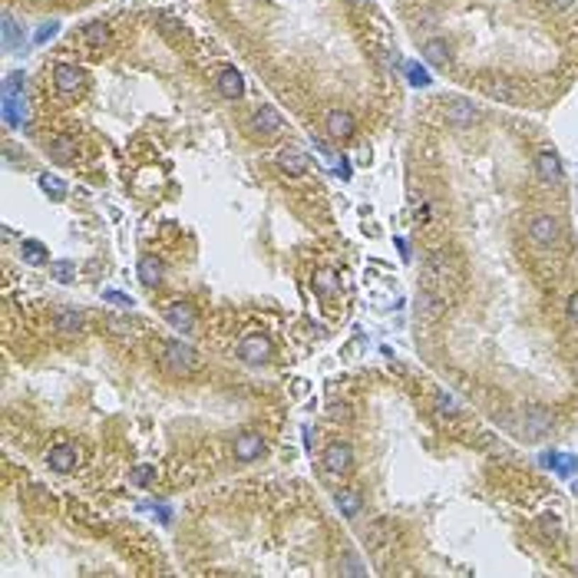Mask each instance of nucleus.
<instances>
[{
	"label": "nucleus",
	"instance_id": "f257e3e1",
	"mask_svg": "<svg viewBox=\"0 0 578 578\" xmlns=\"http://www.w3.org/2000/svg\"><path fill=\"white\" fill-rule=\"evenodd\" d=\"M162 364L169 367L172 374H195V370H199V354L192 350V344H182V340H165Z\"/></svg>",
	"mask_w": 578,
	"mask_h": 578
},
{
	"label": "nucleus",
	"instance_id": "f03ea898",
	"mask_svg": "<svg viewBox=\"0 0 578 578\" xmlns=\"http://www.w3.org/2000/svg\"><path fill=\"white\" fill-rule=\"evenodd\" d=\"M522 420H526V440H542V436L552 430V423H555V416H552L549 406H542V404H529L526 406V413H522Z\"/></svg>",
	"mask_w": 578,
	"mask_h": 578
},
{
	"label": "nucleus",
	"instance_id": "7ed1b4c3",
	"mask_svg": "<svg viewBox=\"0 0 578 578\" xmlns=\"http://www.w3.org/2000/svg\"><path fill=\"white\" fill-rule=\"evenodd\" d=\"M529 238L539 245V248H552V245H559L562 238V225L552 218V215H535L529 225Z\"/></svg>",
	"mask_w": 578,
	"mask_h": 578
},
{
	"label": "nucleus",
	"instance_id": "20e7f679",
	"mask_svg": "<svg viewBox=\"0 0 578 578\" xmlns=\"http://www.w3.org/2000/svg\"><path fill=\"white\" fill-rule=\"evenodd\" d=\"M238 357L245 360V364H251V367L265 364V360L271 357V340L265 338V334H248V338L238 344Z\"/></svg>",
	"mask_w": 578,
	"mask_h": 578
},
{
	"label": "nucleus",
	"instance_id": "39448f33",
	"mask_svg": "<svg viewBox=\"0 0 578 578\" xmlns=\"http://www.w3.org/2000/svg\"><path fill=\"white\" fill-rule=\"evenodd\" d=\"M83 70L73 67V63H57L53 67V87L63 93V96H73V93H79L83 89Z\"/></svg>",
	"mask_w": 578,
	"mask_h": 578
},
{
	"label": "nucleus",
	"instance_id": "423d86ee",
	"mask_svg": "<svg viewBox=\"0 0 578 578\" xmlns=\"http://www.w3.org/2000/svg\"><path fill=\"white\" fill-rule=\"evenodd\" d=\"M281 129H284V119H281V113L274 106H261L258 113L251 116V133H255V135L271 139V135H278Z\"/></svg>",
	"mask_w": 578,
	"mask_h": 578
},
{
	"label": "nucleus",
	"instance_id": "0eeeda50",
	"mask_svg": "<svg viewBox=\"0 0 578 578\" xmlns=\"http://www.w3.org/2000/svg\"><path fill=\"white\" fill-rule=\"evenodd\" d=\"M350 462H354V450L347 443H330L328 450H324V469H328L330 476H344V472L350 469Z\"/></svg>",
	"mask_w": 578,
	"mask_h": 578
},
{
	"label": "nucleus",
	"instance_id": "6e6552de",
	"mask_svg": "<svg viewBox=\"0 0 578 578\" xmlns=\"http://www.w3.org/2000/svg\"><path fill=\"white\" fill-rule=\"evenodd\" d=\"M278 169L284 175H291V179H298V175L308 172V152L298 149V145H284L278 152Z\"/></svg>",
	"mask_w": 578,
	"mask_h": 578
},
{
	"label": "nucleus",
	"instance_id": "1a4fd4ad",
	"mask_svg": "<svg viewBox=\"0 0 578 578\" xmlns=\"http://www.w3.org/2000/svg\"><path fill=\"white\" fill-rule=\"evenodd\" d=\"M231 453H235V460H238V462L258 460V456H265V436H261V433H241V436H235Z\"/></svg>",
	"mask_w": 578,
	"mask_h": 578
},
{
	"label": "nucleus",
	"instance_id": "9d476101",
	"mask_svg": "<svg viewBox=\"0 0 578 578\" xmlns=\"http://www.w3.org/2000/svg\"><path fill=\"white\" fill-rule=\"evenodd\" d=\"M47 462H50V469L53 472H73L77 469V462H79V450L77 446H70V443H60L47 453Z\"/></svg>",
	"mask_w": 578,
	"mask_h": 578
},
{
	"label": "nucleus",
	"instance_id": "9b49d317",
	"mask_svg": "<svg viewBox=\"0 0 578 578\" xmlns=\"http://www.w3.org/2000/svg\"><path fill=\"white\" fill-rule=\"evenodd\" d=\"M479 119V109L472 106L469 99H453L450 106H446V123L456 126V129H466V126H472Z\"/></svg>",
	"mask_w": 578,
	"mask_h": 578
},
{
	"label": "nucleus",
	"instance_id": "f8f14e48",
	"mask_svg": "<svg viewBox=\"0 0 578 578\" xmlns=\"http://www.w3.org/2000/svg\"><path fill=\"white\" fill-rule=\"evenodd\" d=\"M535 175L545 185H559L562 182V162L555 152H539L535 155Z\"/></svg>",
	"mask_w": 578,
	"mask_h": 578
},
{
	"label": "nucleus",
	"instance_id": "ddd939ff",
	"mask_svg": "<svg viewBox=\"0 0 578 578\" xmlns=\"http://www.w3.org/2000/svg\"><path fill=\"white\" fill-rule=\"evenodd\" d=\"M165 321H169L175 330L189 334V330L195 328V311H192V304H182V301L169 304V308H165Z\"/></svg>",
	"mask_w": 578,
	"mask_h": 578
},
{
	"label": "nucleus",
	"instance_id": "4468645a",
	"mask_svg": "<svg viewBox=\"0 0 578 578\" xmlns=\"http://www.w3.org/2000/svg\"><path fill=\"white\" fill-rule=\"evenodd\" d=\"M218 93H222L225 99H241L245 96V79H241V73L235 67H225L222 73H218Z\"/></svg>",
	"mask_w": 578,
	"mask_h": 578
},
{
	"label": "nucleus",
	"instance_id": "2eb2a0df",
	"mask_svg": "<svg viewBox=\"0 0 578 578\" xmlns=\"http://www.w3.org/2000/svg\"><path fill=\"white\" fill-rule=\"evenodd\" d=\"M135 271H139V281H143L145 288H159L162 284V261L152 258V255H143L139 265H135Z\"/></svg>",
	"mask_w": 578,
	"mask_h": 578
},
{
	"label": "nucleus",
	"instance_id": "dca6fc26",
	"mask_svg": "<svg viewBox=\"0 0 578 578\" xmlns=\"http://www.w3.org/2000/svg\"><path fill=\"white\" fill-rule=\"evenodd\" d=\"M47 152L57 165H70L77 159V143H73V135H57V139L47 145Z\"/></svg>",
	"mask_w": 578,
	"mask_h": 578
},
{
	"label": "nucleus",
	"instance_id": "f3484780",
	"mask_svg": "<svg viewBox=\"0 0 578 578\" xmlns=\"http://www.w3.org/2000/svg\"><path fill=\"white\" fill-rule=\"evenodd\" d=\"M423 60L430 63V67H440V70L450 67V60H453L450 57V43H446V40H426L423 43Z\"/></svg>",
	"mask_w": 578,
	"mask_h": 578
},
{
	"label": "nucleus",
	"instance_id": "a211bd4d",
	"mask_svg": "<svg viewBox=\"0 0 578 578\" xmlns=\"http://www.w3.org/2000/svg\"><path fill=\"white\" fill-rule=\"evenodd\" d=\"M328 133L334 135V139H347V135H354V116L344 113V109H334V113H328Z\"/></svg>",
	"mask_w": 578,
	"mask_h": 578
},
{
	"label": "nucleus",
	"instance_id": "6ab92c4d",
	"mask_svg": "<svg viewBox=\"0 0 578 578\" xmlns=\"http://www.w3.org/2000/svg\"><path fill=\"white\" fill-rule=\"evenodd\" d=\"M314 291H318L321 298H334L340 291V278L334 268H318L314 271Z\"/></svg>",
	"mask_w": 578,
	"mask_h": 578
},
{
	"label": "nucleus",
	"instance_id": "aec40b11",
	"mask_svg": "<svg viewBox=\"0 0 578 578\" xmlns=\"http://www.w3.org/2000/svg\"><path fill=\"white\" fill-rule=\"evenodd\" d=\"M57 330L63 334V338H77L79 330H83V314L79 311H60L57 314Z\"/></svg>",
	"mask_w": 578,
	"mask_h": 578
},
{
	"label": "nucleus",
	"instance_id": "412c9836",
	"mask_svg": "<svg viewBox=\"0 0 578 578\" xmlns=\"http://www.w3.org/2000/svg\"><path fill=\"white\" fill-rule=\"evenodd\" d=\"M20 255H23V265H33V268H40V265H47V261H50L47 248H43L40 241H33V238H23Z\"/></svg>",
	"mask_w": 578,
	"mask_h": 578
},
{
	"label": "nucleus",
	"instance_id": "4be33fe9",
	"mask_svg": "<svg viewBox=\"0 0 578 578\" xmlns=\"http://www.w3.org/2000/svg\"><path fill=\"white\" fill-rule=\"evenodd\" d=\"M334 502H338V509H340V516H347V519H354L357 512H360V492L357 489H340L338 496H334Z\"/></svg>",
	"mask_w": 578,
	"mask_h": 578
},
{
	"label": "nucleus",
	"instance_id": "5701e85b",
	"mask_svg": "<svg viewBox=\"0 0 578 578\" xmlns=\"http://www.w3.org/2000/svg\"><path fill=\"white\" fill-rule=\"evenodd\" d=\"M37 182H40V189H43V192H47L50 199H53V202H63V195H67V189H63V182H60L57 175L43 172V175H40V179H37Z\"/></svg>",
	"mask_w": 578,
	"mask_h": 578
},
{
	"label": "nucleus",
	"instance_id": "b1692460",
	"mask_svg": "<svg viewBox=\"0 0 578 578\" xmlns=\"http://www.w3.org/2000/svg\"><path fill=\"white\" fill-rule=\"evenodd\" d=\"M83 37H87V43L93 50H99V47H106V40H109V30L103 27V23H89L87 30H83Z\"/></svg>",
	"mask_w": 578,
	"mask_h": 578
},
{
	"label": "nucleus",
	"instance_id": "393cba45",
	"mask_svg": "<svg viewBox=\"0 0 578 578\" xmlns=\"http://www.w3.org/2000/svg\"><path fill=\"white\" fill-rule=\"evenodd\" d=\"M50 271H53V278H57L60 284H70V281L77 278V265H73V261H53Z\"/></svg>",
	"mask_w": 578,
	"mask_h": 578
},
{
	"label": "nucleus",
	"instance_id": "a878e982",
	"mask_svg": "<svg viewBox=\"0 0 578 578\" xmlns=\"http://www.w3.org/2000/svg\"><path fill=\"white\" fill-rule=\"evenodd\" d=\"M152 479H155V466H149V462H143V466L133 469V486H139V489H145Z\"/></svg>",
	"mask_w": 578,
	"mask_h": 578
},
{
	"label": "nucleus",
	"instance_id": "bb28decb",
	"mask_svg": "<svg viewBox=\"0 0 578 578\" xmlns=\"http://www.w3.org/2000/svg\"><path fill=\"white\" fill-rule=\"evenodd\" d=\"M486 93H489L492 99H506V103H512V99H516V89L506 87L502 79H499V83H486Z\"/></svg>",
	"mask_w": 578,
	"mask_h": 578
},
{
	"label": "nucleus",
	"instance_id": "cd10ccee",
	"mask_svg": "<svg viewBox=\"0 0 578 578\" xmlns=\"http://www.w3.org/2000/svg\"><path fill=\"white\" fill-rule=\"evenodd\" d=\"M436 406H440L443 413H450V416L460 413V400H456L453 394H446V390H440V394H436Z\"/></svg>",
	"mask_w": 578,
	"mask_h": 578
},
{
	"label": "nucleus",
	"instance_id": "c85d7f7f",
	"mask_svg": "<svg viewBox=\"0 0 578 578\" xmlns=\"http://www.w3.org/2000/svg\"><path fill=\"white\" fill-rule=\"evenodd\" d=\"M406 77H410L413 87H430V73H426L420 63H410V67H406Z\"/></svg>",
	"mask_w": 578,
	"mask_h": 578
},
{
	"label": "nucleus",
	"instance_id": "c756f323",
	"mask_svg": "<svg viewBox=\"0 0 578 578\" xmlns=\"http://www.w3.org/2000/svg\"><path fill=\"white\" fill-rule=\"evenodd\" d=\"M4 47H7V50L17 47V23H13V17H10V13H4Z\"/></svg>",
	"mask_w": 578,
	"mask_h": 578
},
{
	"label": "nucleus",
	"instance_id": "7c9ffc66",
	"mask_svg": "<svg viewBox=\"0 0 578 578\" xmlns=\"http://www.w3.org/2000/svg\"><path fill=\"white\" fill-rule=\"evenodd\" d=\"M57 30H60V23L57 20H50V23H43V27L33 33V43H47V40H53L57 37Z\"/></svg>",
	"mask_w": 578,
	"mask_h": 578
},
{
	"label": "nucleus",
	"instance_id": "2f4dec72",
	"mask_svg": "<svg viewBox=\"0 0 578 578\" xmlns=\"http://www.w3.org/2000/svg\"><path fill=\"white\" fill-rule=\"evenodd\" d=\"M542 526H545V535L559 539V519H542Z\"/></svg>",
	"mask_w": 578,
	"mask_h": 578
},
{
	"label": "nucleus",
	"instance_id": "473e14b6",
	"mask_svg": "<svg viewBox=\"0 0 578 578\" xmlns=\"http://www.w3.org/2000/svg\"><path fill=\"white\" fill-rule=\"evenodd\" d=\"M106 301H113V304H123V308H129L133 301L129 298H123V294H116V291H106Z\"/></svg>",
	"mask_w": 578,
	"mask_h": 578
},
{
	"label": "nucleus",
	"instance_id": "72a5a7b5",
	"mask_svg": "<svg viewBox=\"0 0 578 578\" xmlns=\"http://www.w3.org/2000/svg\"><path fill=\"white\" fill-rule=\"evenodd\" d=\"M569 318L578 324V291H575V294H572V298H569Z\"/></svg>",
	"mask_w": 578,
	"mask_h": 578
},
{
	"label": "nucleus",
	"instance_id": "f704fd0d",
	"mask_svg": "<svg viewBox=\"0 0 578 578\" xmlns=\"http://www.w3.org/2000/svg\"><path fill=\"white\" fill-rule=\"evenodd\" d=\"M549 7H555V10H565V7H572V0H545Z\"/></svg>",
	"mask_w": 578,
	"mask_h": 578
}]
</instances>
